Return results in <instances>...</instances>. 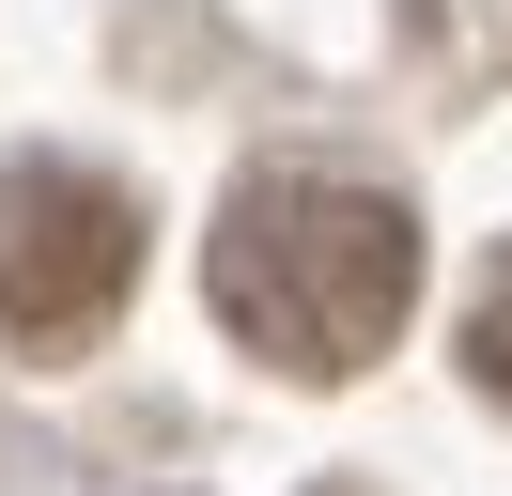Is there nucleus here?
<instances>
[{
    "mask_svg": "<svg viewBox=\"0 0 512 496\" xmlns=\"http://www.w3.org/2000/svg\"><path fill=\"white\" fill-rule=\"evenodd\" d=\"M125 295H140V202L78 155H16L0 171V341L78 357V341H109Z\"/></svg>",
    "mask_w": 512,
    "mask_h": 496,
    "instance_id": "f03ea898",
    "label": "nucleus"
},
{
    "mask_svg": "<svg viewBox=\"0 0 512 496\" xmlns=\"http://www.w3.org/2000/svg\"><path fill=\"white\" fill-rule=\"evenodd\" d=\"M466 372H481V388L512 403V248L481 264V295H466Z\"/></svg>",
    "mask_w": 512,
    "mask_h": 496,
    "instance_id": "7ed1b4c3",
    "label": "nucleus"
},
{
    "mask_svg": "<svg viewBox=\"0 0 512 496\" xmlns=\"http://www.w3.org/2000/svg\"><path fill=\"white\" fill-rule=\"evenodd\" d=\"M326 496H342V481H326Z\"/></svg>",
    "mask_w": 512,
    "mask_h": 496,
    "instance_id": "20e7f679",
    "label": "nucleus"
},
{
    "mask_svg": "<svg viewBox=\"0 0 512 496\" xmlns=\"http://www.w3.org/2000/svg\"><path fill=\"white\" fill-rule=\"evenodd\" d=\"M202 295H218V326L249 341V357H280L295 388H342V372L388 357V326H404L419 295V217L388 202V186H342V171H264L218 202V233H202Z\"/></svg>",
    "mask_w": 512,
    "mask_h": 496,
    "instance_id": "f257e3e1",
    "label": "nucleus"
}]
</instances>
